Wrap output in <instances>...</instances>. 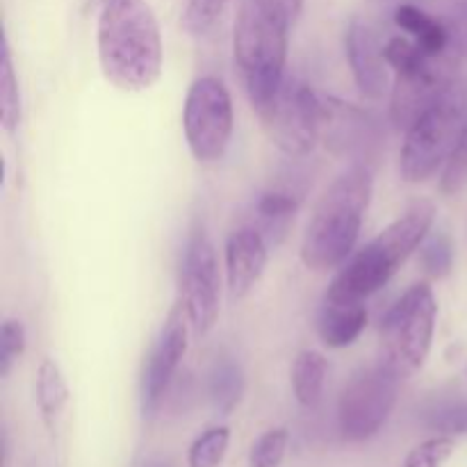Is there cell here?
<instances>
[{"label": "cell", "mask_w": 467, "mask_h": 467, "mask_svg": "<svg viewBox=\"0 0 467 467\" xmlns=\"http://www.w3.org/2000/svg\"><path fill=\"white\" fill-rule=\"evenodd\" d=\"M103 76L123 91H144L162 76V35L144 0H108L99 9Z\"/></svg>", "instance_id": "1"}, {"label": "cell", "mask_w": 467, "mask_h": 467, "mask_svg": "<svg viewBox=\"0 0 467 467\" xmlns=\"http://www.w3.org/2000/svg\"><path fill=\"white\" fill-rule=\"evenodd\" d=\"M374 178L369 167L356 164L328 185L315 205L301 242V260L313 272H328L345 263L358 242L369 208Z\"/></svg>", "instance_id": "2"}, {"label": "cell", "mask_w": 467, "mask_h": 467, "mask_svg": "<svg viewBox=\"0 0 467 467\" xmlns=\"http://www.w3.org/2000/svg\"><path fill=\"white\" fill-rule=\"evenodd\" d=\"M433 217H436V208L427 201L410 205L400 219L383 228L340 269L324 296L333 301L363 304L368 296L386 287L388 281L400 272L401 265L427 240Z\"/></svg>", "instance_id": "3"}, {"label": "cell", "mask_w": 467, "mask_h": 467, "mask_svg": "<svg viewBox=\"0 0 467 467\" xmlns=\"http://www.w3.org/2000/svg\"><path fill=\"white\" fill-rule=\"evenodd\" d=\"M290 26V18L258 0H242L233 50L246 96L258 114L267 109L285 80Z\"/></svg>", "instance_id": "4"}, {"label": "cell", "mask_w": 467, "mask_h": 467, "mask_svg": "<svg viewBox=\"0 0 467 467\" xmlns=\"http://www.w3.org/2000/svg\"><path fill=\"white\" fill-rule=\"evenodd\" d=\"M467 130V78H456L450 89L431 105L406 130L401 146V176L406 182H424L441 167L459 146Z\"/></svg>", "instance_id": "5"}, {"label": "cell", "mask_w": 467, "mask_h": 467, "mask_svg": "<svg viewBox=\"0 0 467 467\" xmlns=\"http://www.w3.org/2000/svg\"><path fill=\"white\" fill-rule=\"evenodd\" d=\"M438 301L429 283H415L388 310L381 324L383 360L401 379L418 372L431 351Z\"/></svg>", "instance_id": "6"}, {"label": "cell", "mask_w": 467, "mask_h": 467, "mask_svg": "<svg viewBox=\"0 0 467 467\" xmlns=\"http://www.w3.org/2000/svg\"><path fill=\"white\" fill-rule=\"evenodd\" d=\"M401 377L386 363L363 368L349 379L337 404V422L345 441L365 442L381 431L400 395Z\"/></svg>", "instance_id": "7"}, {"label": "cell", "mask_w": 467, "mask_h": 467, "mask_svg": "<svg viewBox=\"0 0 467 467\" xmlns=\"http://www.w3.org/2000/svg\"><path fill=\"white\" fill-rule=\"evenodd\" d=\"M269 141L290 158H304L322 137L324 103L308 85L296 78H285L263 114Z\"/></svg>", "instance_id": "8"}, {"label": "cell", "mask_w": 467, "mask_h": 467, "mask_svg": "<svg viewBox=\"0 0 467 467\" xmlns=\"http://www.w3.org/2000/svg\"><path fill=\"white\" fill-rule=\"evenodd\" d=\"M235 114L226 85L214 76L194 80L182 109V128L192 155L199 162H217L223 158L233 137Z\"/></svg>", "instance_id": "9"}, {"label": "cell", "mask_w": 467, "mask_h": 467, "mask_svg": "<svg viewBox=\"0 0 467 467\" xmlns=\"http://www.w3.org/2000/svg\"><path fill=\"white\" fill-rule=\"evenodd\" d=\"M181 304L185 306L187 319L196 337L213 331L219 317L222 278H219L214 244L203 231L192 237L185 251L181 272Z\"/></svg>", "instance_id": "10"}, {"label": "cell", "mask_w": 467, "mask_h": 467, "mask_svg": "<svg viewBox=\"0 0 467 467\" xmlns=\"http://www.w3.org/2000/svg\"><path fill=\"white\" fill-rule=\"evenodd\" d=\"M461 55L456 50L433 57L427 67L410 73H397L392 87L390 117L392 123L401 130H409L420 117L438 103L442 94L456 80V62Z\"/></svg>", "instance_id": "11"}, {"label": "cell", "mask_w": 467, "mask_h": 467, "mask_svg": "<svg viewBox=\"0 0 467 467\" xmlns=\"http://www.w3.org/2000/svg\"><path fill=\"white\" fill-rule=\"evenodd\" d=\"M187 328L192 327L185 306L178 304L169 313L167 322L155 340L153 351L146 360L144 374H141V415L144 420H153L162 406L169 383L187 351Z\"/></svg>", "instance_id": "12"}, {"label": "cell", "mask_w": 467, "mask_h": 467, "mask_svg": "<svg viewBox=\"0 0 467 467\" xmlns=\"http://www.w3.org/2000/svg\"><path fill=\"white\" fill-rule=\"evenodd\" d=\"M345 50L351 73L363 96L377 100L388 89V59L381 41L363 21H351L345 35Z\"/></svg>", "instance_id": "13"}, {"label": "cell", "mask_w": 467, "mask_h": 467, "mask_svg": "<svg viewBox=\"0 0 467 467\" xmlns=\"http://www.w3.org/2000/svg\"><path fill=\"white\" fill-rule=\"evenodd\" d=\"M267 244L255 226L237 228L226 242L228 290L233 299H242L254 290L267 265Z\"/></svg>", "instance_id": "14"}, {"label": "cell", "mask_w": 467, "mask_h": 467, "mask_svg": "<svg viewBox=\"0 0 467 467\" xmlns=\"http://www.w3.org/2000/svg\"><path fill=\"white\" fill-rule=\"evenodd\" d=\"M395 23L410 39L424 50V53L441 57V55L456 50L454 46V26L442 16L427 12L413 3H404L395 9ZM459 53V50H456Z\"/></svg>", "instance_id": "15"}, {"label": "cell", "mask_w": 467, "mask_h": 467, "mask_svg": "<svg viewBox=\"0 0 467 467\" xmlns=\"http://www.w3.org/2000/svg\"><path fill=\"white\" fill-rule=\"evenodd\" d=\"M322 135L327 140V146H331L336 153H351V150L365 149L369 144L372 123L360 109L337 103V100H327Z\"/></svg>", "instance_id": "16"}, {"label": "cell", "mask_w": 467, "mask_h": 467, "mask_svg": "<svg viewBox=\"0 0 467 467\" xmlns=\"http://www.w3.org/2000/svg\"><path fill=\"white\" fill-rule=\"evenodd\" d=\"M368 324V310L356 301H333L324 296L317 317V333L331 349H345L358 340Z\"/></svg>", "instance_id": "17"}, {"label": "cell", "mask_w": 467, "mask_h": 467, "mask_svg": "<svg viewBox=\"0 0 467 467\" xmlns=\"http://www.w3.org/2000/svg\"><path fill=\"white\" fill-rule=\"evenodd\" d=\"M68 401V386L64 381V374L55 360L44 358L36 369V404H39L41 420L46 429L55 431L59 418Z\"/></svg>", "instance_id": "18"}, {"label": "cell", "mask_w": 467, "mask_h": 467, "mask_svg": "<svg viewBox=\"0 0 467 467\" xmlns=\"http://www.w3.org/2000/svg\"><path fill=\"white\" fill-rule=\"evenodd\" d=\"M290 377L296 401L310 409L322 397L324 379H327V358L319 351H301V354H296L295 363H292Z\"/></svg>", "instance_id": "19"}, {"label": "cell", "mask_w": 467, "mask_h": 467, "mask_svg": "<svg viewBox=\"0 0 467 467\" xmlns=\"http://www.w3.org/2000/svg\"><path fill=\"white\" fill-rule=\"evenodd\" d=\"M296 213V196L290 192L269 190L255 203V219H258V231L263 233L267 242H278L287 231V223L292 222Z\"/></svg>", "instance_id": "20"}, {"label": "cell", "mask_w": 467, "mask_h": 467, "mask_svg": "<svg viewBox=\"0 0 467 467\" xmlns=\"http://www.w3.org/2000/svg\"><path fill=\"white\" fill-rule=\"evenodd\" d=\"M244 392V374L233 358L217 360L210 372V401L219 415H231Z\"/></svg>", "instance_id": "21"}, {"label": "cell", "mask_w": 467, "mask_h": 467, "mask_svg": "<svg viewBox=\"0 0 467 467\" xmlns=\"http://www.w3.org/2000/svg\"><path fill=\"white\" fill-rule=\"evenodd\" d=\"M0 121L7 132L16 130L21 121V94H18V80L14 73L7 36L3 41V62H0Z\"/></svg>", "instance_id": "22"}, {"label": "cell", "mask_w": 467, "mask_h": 467, "mask_svg": "<svg viewBox=\"0 0 467 467\" xmlns=\"http://www.w3.org/2000/svg\"><path fill=\"white\" fill-rule=\"evenodd\" d=\"M228 445H231V429L213 427L201 433L192 442L187 451V465L190 467H219L226 459Z\"/></svg>", "instance_id": "23"}, {"label": "cell", "mask_w": 467, "mask_h": 467, "mask_svg": "<svg viewBox=\"0 0 467 467\" xmlns=\"http://www.w3.org/2000/svg\"><path fill=\"white\" fill-rule=\"evenodd\" d=\"M287 445H290L287 429H269L251 447L249 467H281L285 461Z\"/></svg>", "instance_id": "24"}, {"label": "cell", "mask_w": 467, "mask_h": 467, "mask_svg": "<svg viewBox=\"0 0 467 467\" xmlns=\"http://www.w3.org/2000/svg\"><path fill=\"white\" fill-rule=\"evenodd\" d=\"M456 451V441L450 436H436L420 442L410 454L406 456L401 467H445L447 461Z\"/></svg>", "instance_id": "25"}, {"label": "cell", "mask_w": 467, "mask_h": 467, "mask_svg": "<svg viewBox=\"0 0 467 467\" xmlns=\"http://www.w3.org/2000/svg\"><path fill=\"white\" fill-rule=\"evenodd\" d=\"M424 272L433 278H445L454 267V246L447 235H433L424 242L422 255H420Z\"/></svg>", "instance_id": "26"}, {"label": "cell", "mask_w": 467, "mask_h": 467, "mask_svg": "<svg viewBox=\"0 0 467 467\" xmlns=\"http://www.w3.org/2000/svg\"><path fill=\"white\" fill-rule=\"evenodd\" d=\"M23 351H26V328L18 319H5L0 331V377H9Z\"/></svg>", "instance_id": "27"}, {"label": "cell", "mask_w": 467, "mask_h": 467, "mask_svg": "<svg viewBox=\"0 0 467 467\" xmlns=\"http://www.w3.org/2000/svg\"><path fill=\"white\" fill-rule=\"evenodd\" d=\"M429 429L438 436H465L467 433V401L442 404L429 415Z\"/></svg>", "instance_id": "28"}, {"label": "cell", "mask_w": 467, "mask_h": 467, "mask_svg": "<svg viewBox=\"0 0 467 467\" xmlns=\"http://www.w3.org/2000/svg\"><path fill=\"white\" fill-rule=\"evenodd\" d=\"M226 3L228 0H187L185 16H182L187 32H192V35L208 32L222 16Z\"/></svg>", "instance_id": "29"}, {"label": "cell", "mask_w": 467, "mask_h": 467, "mask_svg": "<svg viewBox=\"0 0 467 467\" xmlns=\"http://www.w3.org/2000/svg\"><path fill=\"white\" fill-rule=\"evenodd\" d=\"M467 187V130L461 137L459 146L454 149V153L447 160L445 169H442L441 176V192L447 196H454L459 192H463Z\"/></svg>", "instance_id": "30"}, {"label": "cell", "mask_w": 467, "mask_h": 467, "mask_svg": "<svg viewBox=\"0 0 467 467\" xmlns=\"http://www.w3.org/2000/svg\"><path fill=\"white\" fill-rule=\"evenodd\" d=\"M258 3L265 5V7L274 9V12L283 14V16H287L292 23H295L296 16H299L304 0H258Z\"/></svg>", "instance_id": "31"}, {"label": "cell", "mask_w": 467, "mask_h": 467, "mask_svg": "<svg viewBox=\"0 0 467 467\" xmlns=\"http://www.w3.org/2000/svg\"><path fill=\"white\" fill-rule=\"evenodd\" d=\"M442 9H445V21L454 23L459 18H463L467 14V0H436Z\"/></svg>", "instance_id": "32"}, {"label": "cell", "mask_w": 467, "mask_h": 467, "mask_svg": "<svg viewBox=\"0 0 467 467\" xmlns=\"http://www.w3.org/2000/svg\"><path fill=\"white\" fill-rule=\"evenodd\" d=\"M454 26V46L456 50H459L461 57H467V14L463 18H459V21L451 23Z\"/></svg>", "instance_id": "33"}, {"label": "cell", "mask_w": 467, "mask_h": 467, "mask_svg": "<svg viewBox=\"0 0 467 467\" xmlns=\"http://www.w3.org/2000/svg\"><path fill=\"white\" fill-rule=\"evenodd\" d=\"M103 3H108V0H87V7L100 9V5H103Z\"/></svg>", "instance_id": "34"}, {"label": "cell", "mask_w": 467, "mask_h": 467, "mask_svg": "<svg viewBox=\"0 0 467 467\" xmlns=\"http://www.w3.org/2000/svg\"><path fill=\"white\" fill-rule=\"evenodd\" d=\"M153 467H164V465H153Z\"/></svg>", "instance_id": "35"}]
</instances>
